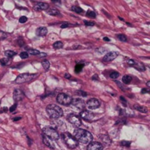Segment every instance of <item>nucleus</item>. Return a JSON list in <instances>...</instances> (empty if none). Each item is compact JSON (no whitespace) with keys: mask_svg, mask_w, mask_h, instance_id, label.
Instances as JSON below:
<instances>
[{"mask_svg":"<svg viewBox=\"0 0 150 150\" xmlns=\"http://www.w3.org/2000/svg\"><path fill=\"white\" fill-rule=\"evenodd\" d=\"M7 37V34H6L5 32H2L0 31V40H3V39H5Z\"/></svg>","mask_w":150,"mask_h":150,"instance_id":"f704fd0d","label":"nucleus"},{"mask_svg":"<svg viewBox=\"0 0 150 150\" xmlns=\"http://www.w3.org/2000/svg\"><path fill=\"white\" fill-rule=\"evenodd\" d=\"M53 46L55 49H59V48H62L63 47V43H62V42L57 41V42H55L54 43Z\"/></svg>","mask_w":150,"mask_h":150,"instance_id":"c85d7f7f","label":"nucleus"},{"mask_svg":"<svg viewBox=\"0 0 150 150\" xmlns=\"http://www.w3.org/2000/svg\"><path fill=\"white\" fill-rule=\"evenodd\" d=\"M27 21V18L26 16H21L20 18H19V22L21 24H24Z\"/></svg>","mask_w":150,"mask_h":150,"instance_id":"c9c22d12","label":"nucleus"},{"mask_svg":"<svg viewBox=\"0 0 150 150\" xmlns=\"http://www.w3.org/2000/svg\"><path fill=\"white\" fill-rule=\"evenodd\" d=\"M42 65H43V67L45 70H48L50 67V62H48V60H44L42 62Z\"/></svg>","mask_w":150,"mask_h":150,"instance_id":"cd10ccee","label":"nucleus"},{"mask_svg":"<svg viewBox=\"0 0 150 150\" xmlns=\"http://www.w3.org/2000/svg\"><path fill=\"white\" fill-rule=\"evenodd\" d=\"M48 15H50V16H58L60 14V13H59V11L58 10H56V9H54V8H52V9H50V10H48Z\"/></svg>","mask_w":150,"mask_h":150,"instance_id":"4be33fe9","label":"nucleus"},{"mask_svg":"<svg viewBox=\"0 0 150 150\" xmlns=\"http://www.w3.org/2000/svg\"><path fill=\"white\" fill-rule=\"evenodd\" d=\"M128 62L129 65L134 67L135 68H136L138 70H140V71H145L146 70V67H145L144 65L139 62H136L133 59H129Z\"/></svg>","mask_w":150,"mask_h":150,"instance_id":"9d476101","label":"nucleus"},{"mask_svg":"<svg viewBox=\"0 0 150 150\" xmlns=\"http://www.w3.org/2000/svg\"><path fill=\"white\" fill-rule=\"evenodd\" d=\"M16 108H17V104H14L13 106H11L10 108V112H13L14 111H16Z\"/></svg>","mask_w":150,"mask_h":150,"instance_id":"a19ab883","label":"nucleus"},{"mask_svg":"<svg viewBox=\"0 0 150 150\" xmlns=\"http://www.w3.org/2000/svg\"><path fill=\"white\" fill-rule=\"evenodd\" d=\"M49 7V5L45 2H40L36 4L33 7L34 10L35 11H41V10H45Z\"/></svg>","mask_w":150,"mask_h":150,"instance_id":"2eb2a0df","label":"nucleus"},{"mask_svg":"<svg viewBox=\"0 0 150 150\" xmlns=\"http://www.w3.org/2000/svg\"><path fill=\"white\" fill-rule=\"evenodd\" d=\"M72 100V97L65 93H59L56 97V101L64 106H69L71 104Z\"/></svg>","mask_w":150,"mask_h":150,"instance_id":"423d86ee","label":"nucleus"},{"mask_svg":"<svg viewBox=\"0 0 150 150\" xmlns=\"http://www.w3.org/2000/svg\"><path fill=\"white\" fill-rule=\"evenodd\" d=\"M18 45L21 47V46H23V45H24V41L23 40H18Z\"/></svg>","mask_w":150,"mask_h":150,"instance_id":"37998d69","label":"nucleus"},{"mask_svg":"<svg viewBox=\"0 0 150 150\" xmlns=\"http://www.w3.org/2000/svg\"><path fill=\"white\" fill-rule=\"evenodd\" d=\"M20 57L23 59H27V58L29 57V54H28L27 52H26V51L21 52V53L20 54Z\"/></svg>","mask_w":150,"mask_h":150,"instance_id":"473e14b6","label":"nucleus"},{"mask_svg":"<svg viewBox=\"0 0 150 150\" xmlns=\"http://www.w3.org/2000/svg\"><path fill=\"white\" fill-rule=\"evenodd\" d=\"M80 117L83 118L84 120L86 121H90L91 119H93L95 117V115L94 113L89 111H87V110H82L80 113Z\"/></svg>","mask_w":150,"mask_h":150,"instance_id":"9b49d317","label":"nucleus"},{"mask_svg":"<svg viewBox=\"0 0 150 150\" xmlns=\"http://www.w3.org/2000/svg\"><path fill=\"white\" fill-rule=\"evenodd\" d=\"M103 146L101 143L97 141H91L87 146V150H102Z\"/></svg>","mask_w":150,"mask_h":150,"instance_id":"f8f14e48","label":"nucleus"},{"mask_svg":"<svg viewBox=\"0 0 150 150\" xmlns=\"http://www.w3.org/2000/svg\"><path fill=\"white\" fill-rule=\"evenodd\" d=\"M47 33H48V29H47L46 27H39V28L37 29V30H36V34L38 36H40V37H43V36L46 35Z\"/></svg>","mask_w":150,"mask_h":150,"instance_id":"dca6fc26","label":"nucleus"},{"mask_svg":"<svg viewBox=\"0 0 150 150\" xmlns=\"http://www.w3.org/2000/svg\"><path fill=\"white\" fill-rule=\"evenodd\" d=\"M120 101L122 102L124 106H127V100H125L124 97H120Z\"/></svg>","mask_w":150,"mask_h":150,"instance_id":"58836bf2","label":"nucleus"},{"mask_svg":"<svg viewBox=\"0 0 150 150\" xmlns=\"http://www.w3.org/2000/svg\"><path fill=\"white\" fill-rule=\"evenodd\" d=\"M46 112L49 117L53 119H58L63 116V111L56 104H50L46 108Z\"/></svg>","mask_w":150,"mask_h":150,"instance_id":"f03ea898","label":"nucleus"},{"mask_svg":"<svg viewBox=\"0 0 150 150\" xmlns=\"http://www.w3.org/2000/svg\"><path fill=\"white\" fill-rule=\"evenodd\" d=\"M62 137L64 140V143L66 145L70 148V149H75L78 146V141L75 139V137L73 135L70 134V133L65 132L62 134Z\"/></svg>","mask_w":150,"mask_h":150,"instance_id":"7ed1b4c3","label":"nucleus"},{"mask_svg":"<svg viewBox=\"0 0 150 150\" xmlns=\"http://www.w3.org/2000/svg\"><path fill=\"white\" fill-rule=\"evenodd\" d=\"M91 79L94 80H99V78H98V75H97V74H95V75H93V77L91 78Z\"/></svg>","mask_w":150,"mask_h":150,"instance_id":"c03bdc74","label":"nucleus"},{"mask_svg":"<svg viewBox=\"0 0 150 150\" xmlns=\"http://www.w3.org/2000/svg\"><path fill=\"white\" fill-rule=\"evenodd\" d=\"M84 24L87 26V27H92L95 25V23L92 21H84Z\"/></svg>","mask_w":150,"mask_h":150,"instance_id":"e433bc0d","label":"nucleus"},{"mask_svg":"<svg viewBox=\"0 0 150 150\" xmlns=\"http://www.w3.org/2000/svg\"><path fill=\"white\" fill-rule=\"evenodd\" d=\"M100 102L99 100L96 98H91L89 99L87 102H86V106L88 107L89 109L93 110V109H96L97 108L100 107Z\"/></svg>","mask_w":150,"mask_h":150,"instance_id":"1a4fd4ad","label":"nucleus"},{"mask_svg":"<svg viewBox=\"0 0 150 150\" xmlns=\"http://www.w3.org/2000/svg\"><path fill=\"white\" fill-rule=\"evenodd\" d=\"M71 104L73 106H75V107L80 109V110H84V108L86 107V103L84 102V101L82 99H80V98L73 99Z\"/></svg>","mask_w":150,"mask_h":150,"instance_id":"6e6552de","label":"nucleus"},{"mask_svg":"<svg viewBox=\"0 0 150 150\" xmlns=\"http://www.w3.org/2000/svg\"><path fill=\"white\" fill-rule=\"evenodd\" d=\"M43 143L46 145V146H48V147H50V148L54 149V144H53V143H52V140H51L50 139L47 138V137H46V136H45L44 135H43Z\"/></svg>","mask_w":150,"mask_h":150,"instance_id":"f3484780","label":"nucleus"},{"mask_svg":"<svg viewBox=\"0 0 150 150\" xmlns=\"http://www.w3.org/2000/svg\"><path fill=\"white\" fill-rule=\"evenodd\" d=\"M73 136L78 142H80L84 144H87L91 142L93 136L90 132L84 129H76L73 132Z\"/></svg>","mask_w":150,"mask_h":150,"instance_id":"f257e3e1","label":"nucleus"},{"mask_svg":"<svg viewBox=\"0 0 150 150\" xmlns=\"http://www.w3.org/2000/svg\"><path fill=\"white\" fill-rule=\"evenodd\" d=\"M43 135L52 141H57L59 139V134L56 130L52 127H45L43 129Z\"/></svg>","mask_w":150,"mask_h":150,"instance_id":"20e7f679","label":"nucleus"},{"mask_svg":"<svg viewBox=\"0 0 150 150\" xmlns=\"http://www.w3.org/2000/svg\"><path fill=\"white\" fill-rule=\"evenodd\" d=\"M118 52L117 51H111V52H109L104 57H103V62H111L113 60L116 59L117 56H118Z\"/></svg>","mask_w":150,"mask_h":150,"instance_id":"ddd939ff","label":"nucleus"},{"mask_svg":"<svg viewBox=\"0 0 150 150\" xmlns=\"http://www.w3.org/2000/svg\"><path fill=\"white\" fill-rule=\"evenodd\" d=\"M134 108L136 111H139V112L141 113H147L148 109L145 106H139V105H135Z\"/></svg>","mask_w":150,"mask_h":150,"instance_id":"6ab92c4d","label":"nucleus"},{"mask_svg":"<svg viewBox=\"0 0 150 150\" xmlns=\"http://www.w3.org/2000/svg\"><path fill=\"white\" fill-rule=\"evenodd\" d=\"M117 38L118 39L120 40V41H122V42H127L128 41V39H127V37L123 34H119L117 35Z\"/></svg>","mask_w":150,"mask_h":150,"instance_id":"c756f323","label":"nucleus"},{"mask_svg":"<svg viewBox=\"0 0 150 150\" xmlns=\"http://www.w3.org/2000/svg\"><path fill=\"white\" fill-rule=\"evenodd\" d=\"M10 63V60L9 58H2V59H0V64L2 66L8 65Z\"/></svg>","mask_w":150,"mask_h":150,"instance_id":"b1692460","label":"nucleus"},{"mask_svg":"<svg viewBox=\"0 0 150 150\" xmlns=\"http://www.w3.org/2000/svg\"><path fill=\"white\" fill-rule=\"evenodd\" d=\"M119 73L118 72H112L111 74H110V78H112V79H117V78H119Z\"/></svg>","mask_w":150,"mask_h":150,"instance_id":"2f4dec72","label":"nucleus"},{"mask_svg":"<svg viewBox=\"0 0 150 150\" xmlns=\"http://www.w3.org/2000/svg\"><path fill=\"white\" fill-rule=\"evenodd\" d=\"M38 73H23L19 75L16 79L15 80V82L16 84H23V83H26V82H29L33 79H34L35 78L38 77Z\"/></svg>","mask_w":150,"mask_h":150,"instance_id":"39448f33","label":"nucleus"},{"mask_svg":"<svg viewBox=\"0 0 150 150\" xmlns=\"http://www.w3.org/2000/svg\"><path fill=\"white\" fill-rule=\"evenodd\" d=\"M69 25H70V24H69V23H66V22H65V23H63V24L61 25V28H62V29L67 28V27H69Z\"/></svg>","mask_w":150,"mask_h":150,"instance_id":"79ce46f5","label":"nucleus"},{"mask_svg":"<svg viewBox=\"0 0 150 150\" xmlns=\"http://www.w3.org/2000/svg\"><path fill=\"white\" fill-rule=\"evenodd\" d=\"M148 92H149V89H142V90H141V93H142V94L148 93Z\"/></svg>","mask_w":150,"mask_h":150,"instance_id":"a18cd8bd","label":"nucleus"},{"mask_svg":"<svg viewBox=\"0 0 150 150\" xmlns=\"http://www.w3.org/2000/svg\"><path fill=\"white\" fill-rule=\"evenodd\" d=\"M5 56L7 57H8V58H12V57H13L15 55H16V53L15 51H6L5 52Z\"/></svg>","mask_w":150,"mask_h":150,"instance_id":"a878e982","label":"nucleus"},{"mask_svg":"<svg viewBox=\"0 0 150 150\" xmlns=\"http://www.w3.org/2000/svg\"><path fill=\"white\" fill-rule=\"evenodd\" d=\"M103 40H105V41H106V42H108V41H110V39L107 37H104L103 38Z\"/></svg>","mask_w":150,"mask_h":150,"instance_id":"09e8293b","label":"nucleus"},{"mask_svg":"<svg viewBox=\"0 0 150 150\" xmlns=\"http://www.w3.org/2000/svg\"><path fill=\"white\" fill-rule=\"evenodd\" d=\"M67 120L69 121V122L73 124L75 127H80L81 125V119L80 117L78 115H76L74 113H71L68 117H67Z\"/></svg>","mask_w":150,"mask_h":150,"instance_id":"0eeeda50","label":"nucleus"},{"mask_svg":"<svg viewBox=\"0 0 150 150\" xmlns=\"http://www.w3.org/2000/svg\"><path fill=\"white\" fill-rule=\"evenodd\" d=\"M71 10L73 11H74L76 13H82L84 12V10L80 7H78V6H73Z\"/></svg>","mask_w":150,"mask_h":150,"instance_id":"393cba45","label":"nucleus"},{"mask_svg":"<svg viewBox=\"0 0 150 150\" xmlns=\"http://www.w3.org/2000/svg\"><path fill=\"white\" fill-rule=\"evenodd\" d=\"M126 24H128V25H129V26H131V24H129L128 22H127V23H126Z\"/></svg>","mask_w":150,"mask_h":150,"instance_id":"864d4df0","label":"nucleus"},{"mask_svg":"<svg viewBox=\"0 0 150 150\" xmlns=\"http://www.w3.org/2000/svg\"><path fill=\"white\" fill-rule=\"evenodd\" d=\"M78 93V95H81V96H83V97H86V95H87V94H86V92L85 91H77Z\"/></svg>","mask_w":150,"mask_h":150,"instance_id":"ea45409f","label":"nucleus"},{"mask_svg":"<svg viewBox=\"0 0 150 150\" xmlns=\"http://www.w3.org/2000/svg\"><path fill=\"white\" fill-rule=\"evenodd\" d=\"M24 93L21 89H17L13 92V100L16 102L21 101V100H22L24 99Z\"/></svg>","mask_w":150,"mask_h":150,"instance_id":"4468645a","label":"nucleus"},{"mask_svg":"<svg viewBox=\"0 0 150 150\" xmlns=\"http://www.w3.org/2000/svg\"><path fill=\"white\" fill-rule=\"evenodd\" d=\"M100 139L102 143L105 144L109 145L111 144V141L110 139V138L108 135H101L100 136Z\"/></svg>","mask_w":150,"mask_h":150,"instance_id":"a211bd4d","label":"nucleus"},{"mask_svg":"<svg viewBox=\"0 0 150 150\" xmlns=\"http://www.w3.org/2000/svg\"><path fill=\"white\" fill-rule=\"evenodd\" d=\"M120 144L122 145V146H128V147H129L130 146V141H122L120 143Z\"/></svg>","mask_w":150,"mask_h":150,"instance_id":"72a5a7b5","label":"nucleus"},{"mask_svg":"<svg viewBox=\"0 0 150 150\" xmlns=\"http://www.w3.org/2000/svg\"><path fill=\"white\" fill-rule=\"evenodd\" d=\"M21 119V117H17V118H14L13 119V121L14 122H16V121H18V120H20Z\"/></svg>","mask_w":150,"mask_h":150,"instance_id":"8fccbe9b","label":"nucleus"},{"mask_svg":"<svg viewBox=\"0 0 150 150\" xmlns=\"http://www.w3.org/2000/svg\"><path fill=\"white\" fill-rule=\"evenodd\" d=\"M27 53L29 54H31V55H39V54H40V52L38 51V50H36V49H28L27 50Z\"/></svg>","mask_w":150,"mask_h":150,"instance_id":"bb28decb","label":"nucleus"},{"mask_svg":"<svg viewBox=\"0 0 150 150\" xmlns=\"http://www.w3.org/2000/svg\"><path fill=\"white\" fill-rule=\"evenodd\" d=\"M115 82L117 83V84L119 86V88L121 89H122L123 91H124V90H126V89L124 88V86H123V84H121L119 81H118V80H115Z\"/></svg>","mask_w":150,"mask_h":150,"instance_id":"4c0bfd02","label":"nucleus"},{"mask_svg":"<svg viewBox=\"0 0 150 150\" xmlns=\"http://www.w3.org/2000/svg\"><path fill=\"white\" fill-rule=\"evenodd\" d=\"M55 4H61V0H51Z\"/></svg>","mask_w":150,"mask_h":150,"instance_id":"49530a36","label":"nucleus"},{"mask_svg":"<svg viewBox=\"0 0 150 150\" xmlns=\"http://www.w3.org/2000/svg\"><path fill=\"white\" fill-rule=\"evenodd\" d=\"M146 85H147V86H148V87H149V86H150V81H148V82H147V84H146Z\"/></svg>","mask_w":150,"mask_h":150,"instance_id":"3c124183","label":"nucleus"},{"mask_svg":"<svg viewBox=\"0 0 150 150\" xmlns=\"http://www.w3.org/2000/svg\"><path fill=\"white\" fill-rule=\"evenodd\" d=\"M64 77L66 78H71V75L70 74H68V73H66L65 75H64Z\"/></svg>","mask_w":150,"mask_h":150,"instance_id":"de8ad7c7","label":"nucleus"},{"mask_svg":"<svg viewBox=\"0 0 150 150\" xmlns=\"http://www.w3.org/2000/svg\"><path fill=\"white\" fill-rule=\"evenodd\" d=\"M86 16L91 18H95L96 17V13L92 10H88L86 12Z\"/></svg>","mask_w":150,"mask_h":150,"instance_id":"7c9ffc66","label":"nucleus"},{"mask_svg":"<svg viewBox=\"0 0 150 150\" xmlns=\"http://www.w3.org/2000/svg\"><path fill=\"white\" fill-rule=\"evenodd\" d=\"M131 81H132V77L130 75H124L122 78V82L124 84H129Z\"/></svg>","mask_w":150,"mask_h":150,"instance_id":"412c9836","label":"nucleus"},{"mask_svg":"<svg viewBox=\"0 0 150 150\" xmlns=\"http://www.w3.org/2000/svg\"><path fill=\"white\" fill-rule=\"evenodd\" d=\"M84 64H82V63H78V64H76L75 67V73H79L80 71L82 70V69L84 68Z\"/></svg>","mask_w":150,"mask_h":150,"instance_id":"5701e85b","label":"nucleus"},{"mask_svg":"<svg viewBox=\"0 0 150 150\" xmlns=\"http://www.w3.org/2000/svg\"><path fill=\"white\" fill-rule=\"evenodd\" d=\"M55 121H53L52 122H53V124L54 125V127H55V130H56V128H59L60 129V128L64 124L63 123V122H62V121H59V120H57V119H54Z\"/></svg>","mask_w":150,"mask_h":150,"instance_id":"aec40b11","label":"nucleus"},{"mask_svg":"<svg viewBox=\"0 0 150 150\" xmlns=\"http://www.w3.org/2000/svg\"><path fill=\"white\" fill-rule=\"evenodd\" d=\"M119 19H120L121 21H124L123 18H121V17H119Z\"/></svg>","mask_w":150,"mask_h":150,"instance_id":"603ef678","label":"nucleus"}]
</instances>
